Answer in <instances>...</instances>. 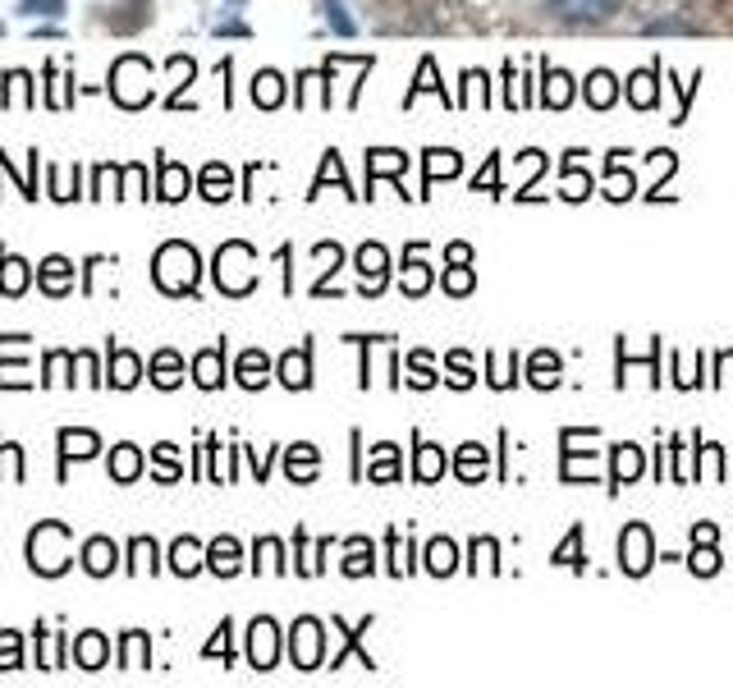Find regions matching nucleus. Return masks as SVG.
<instances>
[{
  "mask_svg": "<svg viewBox=\"0 0 733 688\" xmlns=\"http://www.w3.org/2000/svg\"><path fill=\"white\" fill-rule=\"evenodd\" d=\"M198 276H202V262H198V248L184 244V239H170L157 248V257H151V281H157V289L166 294H192L198 289Z\"/></svg>",
  "mask_w": 733,
  "mask_h": 688,
  "instance_id": "1",
  "label": "nucleus"
},
{
  "mask_svg": "<svg viewBox=\"0 0 733 688\" xmlns=\"http://www.w3.org/2000/svg\"><path fill=\"white\" fill-rule=\"evenodd\" d=\"M69 523H37L32 532H28V564H32V573H42V579H60V573L73 564L69 560Z\"/></svg>",
  "mask_w": 733,
  "mask_h": 688,
  "instance_id": "2",
  "label": "nucleus"
},
{
  "mask_svg": "<svg viewBox=\"0 0 733 688\" xmlns=\"http://www.w3.org/2000/svg\"><path fill=\"white\" fill-rule=\"evenodd\" d=\"M216 285L225 294H235V298L252 294V285H257V253L244 239L220 244V253H216Z\"/></svg>",
  "mask_w": 733,
  "mask_h": 688,
  "instance_id": "3",
  "label": "nucleus"
},
{
  "mask_svg": "<svg viewBox=\"0 0 733 688\" xmlns=\"http://www.w3.org/2000/svg\"><path fill=\"white\" fill-rule=\"evenodd\" d=\"M151 65L142 56H120L110 69V97L120 101L125 110H142L151 101Z\"/></svg>",
  "mask_w": 733,
  "mask_h": 688,
  "instance_id": "4",
  "label": "nucleus"
},
{
  "mask_svg": "<svg viewBox=\"0 0 733 688\" xmlns=\"http://www.w3.org/2000/svg\"><path fill=\"white\" fill-rule=\"evenodd\" d=\"M321 652H326V633H321V620L303 616L294 629H289V657L298 670H317L321 666Z\"/></svg>",
  "mask_w": 733,
  "mask_h": 688,
  "instance_id": "5",
  "label": "nucleus"
},
{
  "mask_svg": "<svg viewBox=\"0 0 733 688\" xmlns=\"http://www.w3.org/2000/svg\"><path fill=\"white\" fill-rule=\"evenodd\" d=\"M620 564L624 573H633V579H642V573L655 564V547H651V528L646 523H628L624 538H620Z\"/></svg>",
  "mask_w": 733,
  "mask_h": 688,
  "instance_id": "6",
  "label": "nucleus"
},
{
  "mask_svg": "<svg viewBox=\"0 0 733 688\" xmlns=\"http://www.w3.org/2000/svg\"><path fill=\"white\" fill-rule=\"evenodd\" d=\"M276 657H280L276 620H252V629H248V661H252V670H271Z\"/></svg>",
  "mask_w": 733,
  "mask_h": 688,
  "instance_id": "7",
  "label": "nucleus"
},
{
  "mask_svg": "<svg viewBox=\"0 0 733 688\" xmlns=\"http://www.w3.org/2000/svg\"><path fill=\"white\" fill-rule=\"evenodd\" d=\"M37 285H42L51 298H65L73 289V262L69 257H47V262H37Z\"/></svg>",
  "mask_w": 733,
  "mask_h": 688,
  "instance_id": "8",
  "label": "nucleus"
},
{
  "mask_svg": "<svg viewBox=\"0 0 733 688\" xmlns=\"http://www.w3.org/2000/svg\"><path fill=\"white\" fill-rule=\"evenodd\" d=\"M385 266H390V257H385L380 244H363L358 248V276H363V294H380L385 289Z\"/></svg>",
  "mask_w": 733,
  "mask_h": 688,
  "instance_id": "9",
  "label": "nucleus"
},
{
  "mask_svg": "<svg viewBox=\"0 0 733 688\" xmlns=\"http://www.w3.org/2000/svg\"><path fill=\"white\" fill-rule=\"evenodd\" d=\"M106 381L115 391H133L142 381V358L133 350H110V367H106Z\"/></svg>",
  "mask_w": 733,
  "mask_h": 688,
  "instance_id": "10",
  "label": "nucleus"
},
{
  "mask_svg": "<svg viewBox=\"0 0 733 688\" xmlns=\"http://www.w3.org/2000/svg\"><path fill=\"white\" fill-rule=\"evenodd\" d=\"M551 10L559 19H610L614 10H624V0H551Z\"/></svg>",
  "mask_w": 733,
  "mask_h": 688,
  "instance_id": "11",
  "label": "nucleus"
},
{
  "mask_svg": "<svg viewBox=\"0 0 733 688\" xmlns=\"http://www.w3.org/2000/svg\"><path fill=\"white\" fill-rule=\"evenodd\" d=\"M115 564H120V547H115L110 538H88L83 542V569L92 573V579H106Z\"/></svg>",
  "mask_w": 733,
  "mask_h": 688,
  "instance_id": "12",
  "label": "nucleus"
},
{
  "mask_svg": "<svg viewBox=\"0 0 733 688\" xmlns=\"http://www.w3.org/2000/svg\"><path fill=\"white\" fill-rule=\"evenodd\" d=\"M192 381H198L202 391H216L225 381V344H211V350H202L198 358H192Z\"/></svg>",
  "mask_w": 733,
  "mask_h": 688,
  "instance_id": "13",
  "label": "nucleus"
},
{
  "mask_svg": "<svg viewBox=\"0 0 733 688\" xmlns=\"http://www.w3.org/2000/svg\"><path fill=\"white\" fill-rule=\"evenodd\" d=\"M280 381H285L289 391H307V386H313V354H307V344H303V350H289L280 358Z\"/></svg>",
  "mask_w": 733,
  "mask_h": 688,
  "instance_id": "14",
  "label": "nucleus"
},
{
  "mask_svg": "<svg viewBox=\"0 0 733 688\" xmlns=\"http://www.w3.org/2000/svg\"><path fill=\"white\" fill-rule=\"evenodd\" d=\"M207 569L220 573V579L239 573V569H244V551H239V542H235V538H216V542L207 547Z\"/></svg>",
  "mask_w": 733,
  "mask_h": 688,
  "instance_id": "15",
  "label": "nucleus"
},
{
  "mask_svg": "<svg viewBox=\"0 0 733 688\" xmlns=\"http://www.w3.org/2000/svg\"><path fill=\"white\" fill-rule=\"evenodd\" d=\"M73 661H79L83 670H101V666L110 661V642H106L97 629L79 633V638H73Z\"/></svg>",
  "mask_w": 733,
  "mask_h": 688,
  "instance_id": "16",
  "label": "nucleus"
},
{
  "mask_svg": "<svg viewBox=\"0 0 733 688\" xmlns=\"http://www.w3.org/2000/svg\"><path fill=\"white\" fill-rule=\"evenodd\" d=\"M28 281H32V266L23 257H14V253H0V294L19 298L28 289Z\"/></svg>",
  "mask_w": 733,
  "mask_h": 688,
  "instance_id": "17",
  "label": "nucleus"
},
{
  "mask_svg": "<svg viewBox=\"0 0 733 688\" xmlns=\"http://www.w3.org/2000/svg\"><path fill=\"white\" fill-rule=\"evenodd\" d=\"M317 469H321V454H317V445H289V454H285V473L294 478V482H313L317 478Z\"/></svg>",
  "mask_w": 733,
  "mask_h": 688,
  "instance_id": "18",
  "label": "nucleus"
},
{
  "mask_svg": "<svg viewBox=\"0 0 733 688\" xmlns=\"http://www.w3.org/2000/svg\"><path fill=\"white\" fill-rule=\"evenodd\" d=\"M157 170H161V184H157V198H166V203H179V198H188V188H192V175L179 166V161H157Z\"/></svg>",
  "mask_w": 733,
  "mask_h": 688,
  "instance_id": "19",
  "label": "nucleus"
},
{
  "mask_svg": "<svg viewBox=\"0 0 733 688\" xmlns=\"http://www.w3.org/2000/svg\"><path fill=\"white\" fill-rule=\"evenodd\" d=\"M239 386H248V391H261L266 381H271V358H266L261 350H248V354H239Z\"/></svg>",
  "mask_w": 733,
  "mask_h": 688,
  "instance_id": "20",
  "label": "nucleus"
},
{
  "mask_svg": "<svg viewBox=\"0 0 733 688\" xmlns=\"http://www.w3.org/2000/svg\"><path fill=\"white\" fill-rule=\"evenodd\" d=\"M97 450H101V436L88 432V427H79V432L65 427L60 432V459H65V464H69V459H92Z\"/></svg>",
  "mask_w": 733,
  "mask_h": 688,
  "instance_id": "21",
  "label": "nucleus"
},
{
  "mask_svg": "<svg viewBox=\"0 0 733 688\" xmlns=\"http://www.w3.org/2000/svg\"><path fill=\"white\" fill-rule=\"evenodd\" d=\"M207 564V551L192 542V538H179L175 547H170V569L179 573V579H192V573H198Z\"/></svg>",
  "mask_w": 733,
  "mask_h": 688,
  "instance_id": "22",
  "label": "nucleus"
},
{
  "mask_svg": "<svg viewBox=\"0 0 733 688\" xmlns=\"http://www.w3.org/2000/svg\"><path fill=\"white\" fill-rule=\"evenodd\" d=\"M0 106H19V110L37 106V92H32V73H23V69H10V73H6V92H0Z\"/></svg>",
  "mask_w": 733,
  "mask_h": 688,
  "instance_id": "23",
  "label": "nucleus"
},
{
  "mask_svg": "<svg viewBox=\"0 0 733 688\" xmlns=\"http://www.w3.org/2000/svg\"><path fill=\"white\" fill-rule=\"evenodd\" d=\"M138 473H142V450L129 445V441L115 445V450H110V478H115V482H133Z\"/></svg>",
  "mask_w": 733,
  "mask_h": 688,
  "instance_id": "24",
  "label": "nucleus"
},
{
  "mask_svg": "<svg viewBox=\"0 0 733 688\" xmlns=\"http://www.w3.org/2000/svg\"><path fill=\"white\" fill-rule=\"evenodd\" d=\"M229 194H235V175H229L225 161H211V166L202 170V198H207V203H225Z\"/></svg>",
  "mask_w": 733,
  "mask_h": 688,
  "instance_id": "25",
  "label": "nucleus"
},
{
  "mask_svg": "<svg viewBox=\"0 0 733 688\" xmlns=\"http://www.w3.org/2000/svg\"><path fill=\"white\" fill-rule=\"evenodd\" d=\"M252 101L261 106V110H276L280 101H285V79L276 69H261L257 79H252Z\"/></svg>",
  "mask_w": 733,
  "mask_h": 688,
  "instance_id": "26",
  "label": "nucleus"
},
{
  "mask_svg": "<svg viewBox=\"0 0 733 688\" xmlns=\"http://www.w3.org/2000/svg\"><path fill=\"white\" fill-rule=\"evenodd\" d=\"M151 381H157L161 391H175L179 381H184V358L175 350H161L157 358H151Z\"/></svg>",
  "mask_w": 733,
  "mask_h": 688,
  "instance_id": "27",
  "label": "nucleus"
},
{
  "mask_svg": "<svg viewBox=\"0 0 733 688\" xmlns=\"http://www.w3.org/2000/svg\"><path fill=\"white\" fill-rule=\"evenodd\" d=\"M432 289V272H427V262H422V253H413L408 248V257H404V294L408 298H422Z\"/></svg>",
  "mask_w": 733,
  "mask_h": 688,
  "instance_id": "28",
  "label": "nucleus"
},
{
  "mask_svg": "<svg viewBox=\"0 0 733 688\" xmlns=\"http://www.w3.org/2000/svg\"><path fill=\"white\" fill-rule=\"evenodd\" d=\"M367 478H372V482H395V478H399V450H395L390 441H385V445H376V450H372Z\"/></svg>",
  "mask_w": 733,
  "mask_h": 688,
  "instance_id": "29",
  "label": "nucleus"
},
{
  "mask_svg": "<svg viewBox=\"0 0 733 688\" xmlns=\"http://www.w3.org/2000/svg\"><path fill=\"white\" fill-rule=\"evenodd\" d=\"M454 473H458L463 482H477V478L486 473V445H477V441L463 445L458 459H454Z\"/></svg>",
  "mask_w": 733,
  "mask_h": 688,
  "instance_id": "30",
  "label": "nucleus"
},
{
  "mask_svg": "<svg viewBox=\"0 0 733 688\" xmlns=\"http://www.w3.org/2000/svg\"><path fill=\"white\" fill-rule=\"evenodd\" d=\"M642 478V450L637 445H614V486H628Z\"/></svg>",
  "mask_w": 733,
  "mask_h": 688,
  "instance_id": "31",
  "label": "nucleus"
},
{
  "mask_svg": "<svg viewBox=\"0 0 733 688\" xmlns=\"http://www.w3.org/2000/svg\"><path fill=\"white\" fill-rule=\"evenodd\" d=\"M614 97H620V88H614V73L610 69H596L592 79H587V106L592 110H605V106H614Z\"/></svg>",
  "mask_w": 733,
  "mask_h": 688,
  "instance_id": "32",
  "label": "nucleus"
},
{
  "mask_svg": "<svg viewBox=\"0 0 733 688\" xmlns=\"http://www.w3.org/2000/svg\"><path fill=\"white\" fill-rule=\"evenodd\" d=\"M463 170V161H458V151H427V188L436 184V179H454Z\"/></svg>",
  "mask_w": 733,
  "mask_h": 688,
  "instance_id": "33",
  "label": "nucleus"
},
{
  "mask_svg": "<svg viewBox=\"0 0 733 688\" xmlns=\"http://www.w3.org/2000/svg\"><path fill=\"white\" fill-rule=\"evenodd\" d=\"M413 473H417L422 482H436V478L445 473V454H440V445H417V464H413Z\"/></svg>",
  "mask_w": 733,
  "mask_h": 688,
  "instance_id": "34",
  "label": "nucleus"
},
{
  "mask_svg": "<svg viewBox=\"0 0 733 688\" xmlns=\"http://www.w3.org/2000/svg\"><path fill=\"white\" fill-rule=\"evenodd\" d=\"M372 569H376L372 542H367V538H354V542H349V560H344V573H349V579H363V573H372Z\"/></svg>",
  "mask_w": 733,
  "mask_h": 688,
  "instance_id": "35",
  "label": "nucleus"
},
{
  "mask_svg": "<svg viewBox=\"0 0 733 688\" xmlns=\"http://www.w3.org/2000/svg\"><path fill=\"white\" fill-rule=\"evenodd\" d=\"M404 166H408V157H404V151H395V147L372 151V157H367V175H372V184H376V175H399Z\"/></svg>",
  "mask_w": 733,
  "mask_h": 688,
  "instance_id": "36",
  "label": "nucleus"
},
{
  "mask_svg": "<svg viewBox=\"0 0 733 688\" xmlns=\"http://www.w3.org/2000/svg\"><path fill=\"white\" fill-rule=\"evenodd\" d=\"M568 101H573V79H568L564 69H559V73L546 69V106H551V110H564Z\"/></svg>",
  "mask_w": 733,
  "mask_h": 688,
  "instance_id": "37",
  "label": "nucleus"
},
{
  "mask_svg": "<svg viewBox=\"0 0 733 688\" xmlns=\"http://www.w3.org/2000/svg\"><path fill=\"white\" fill-rule=\"evenodd\" d=\"M628 101H633V106H642V110H651V106H655V69L633 73V79H628Z\"/></svg>",
  "mask_w": 733,
  "mask_h": 688,
  "instance_id": "38",
  "label": "nucleus"
},
{
  "mask_svg": "<svg viewBox=\"0 0 733 688\" xmlns=\"http://www.w3.org/2000/svg\"><path fill=\"white\" fill-rule=\"evenodd\" d=\"M129 573H157V542L151 538H133V547H129Z\"/></svg>",
  "mask_w": 733,
  "mask_h": 688,
  "instance_id": "39",
  "label": "nucleus"
},
{
  "mask_svg": "<svg viewBox=\"0 0 733 688\" xmlns=\"http://www.w3.org/2000/svg\"><path fill=\"white\" fill-rule=\"evenodd\" d=\"M454 564H458V551H454V542L436 538V542L427 547V569H432V573H454Z\"/></svg>",
  "mask_w": 733,
  "mask_h": 688,
  "instance_id": "40",
  "label": "nucleus"
},
{
  "mask_svg": "<svg viewBox=\"0 0 733 688\" xmlns=\"http://www.w3.org/2000/svg\"><path fill=\"white\" fill-rule=\"evenodd\" d=\"M252 564H257L261 573H266V569H271V573H285V547H280L276 538H261V542H257V560H252Z\"/></svg>",
  "mask_w": 733,
  "mask_h": 688,
  "instance_id": "41",
  "label": "nucleus"
},
{
  "mask_svg": "<svg viewBox=\"0 0 733 688\" xmlns=\"http://www.w3.org/2000/svg\"><path fill=\"white\" fill-rule=\"evenodd\" d=\"M125 670H142L147 666V633H125V657H120Z\"/></svg>",
  "mask_w": 733,
  "mask_h": 688,
  "instance_id": "42",
  "label": "nucleus"
},
{
  "mask_svg": "<svg viewBox=\"0 0 733 688\" xmlns=\"http://www.w3.org/2000/svg\"><path fill=\"white\" fill-rule=\"evenodd\" d=\"M555 372H559V358H555V354H536V358H532V386H542V391H551V386H555V381H559Z\"/></svg>",
  "mask_w": 733,
  "mask_h": 688,
  "instance_id": "43",
  "label": "nucleus"
},
{
  "mask_svg": "<svg viewBox=\"0 0 733 688\" xmlns=\"http://www.w3.org/2000/svg\"><path fill=\"white\" fill-rule=\"evenodd\" d=\"M555 564H568V569H583L587 560H583V528H573L568 538H564V547L555 551Z\"/></svg>",
  "mask_w": 733,
  "mask_h": 688,
  "instance_id": "44",
  "label": "nucleus"
},
{
  "mask_svg": "<svg viewBox=\"0 0 733 688\" xmlns=\"http://www.w3.org/2000/svg\"><path fill=\"white\" fill-rule=\"evenodd\" d=\"M624 151H614V161H610V184H605V198H614V203H620V198H628L633 194V184H628V175H624Z\"/></svg>",
  "mask_w": 733,
  "mask_h": 688,
  "instance_id": "45",
  "label": "nucleus"
},
{
  "mask_svg": "<svg viewBox=\"0 0 733 688\" xmlns=\"http://www.w3.org/2000/svg\"><path fill=\"white\" fill-rule=\"evenodd\" d=\"M120 198H147V166L120 170Z\"/></svg>",
  "mask_w": 733,
  "mask_h": 688,
  "instance_id": "46",
  "label": "nucleus"
},
{
  "mask_svg": "<svg viewBox=\"0 0 733 688\" xmlns=\"http://www.w3.org/2000/svg\"><path fill=\"white\" fill-rule=\"evenodd\" d=\"M73 363H79L73 354H65V350H51V354H47V376H42V381H47V386H60V381H73V376H65Z\"/></svg>",
  "mask_w": 733,
  "mask_h": 688,
  "instance_id": "47",
  "label": "nucleus"
},
{
  "mask_svg": "<svg viewBox=\"0 0 733 688\" xmlns=\"http://www.w3.org/2000/svg\"><path fill=\"white\" fill-rule=\"evenodd\" d=\"M151 454H157V478L161 482H175L184 469H179V450L166 441V445H157V450H151Z\"/></svg>",
  "mask_w": 733,
  "mask_h": 688,
  "instance_id": "48",
  "label": "nucleus"
},
{
  "mask_svg": "<svg viewBox=\"0 0 733 688\" xmlns=\"http://www.w3.org/2000/svg\"><path fill=\"white\" fill-rule=\"evenodd\" d=\"M23 666V647H19V633H0V670H19Z\"/></svg>",
  "mask_w": 733,
  "mask_h": 688,
  "instance_id": "49",
  "label": "nucleus"
},
{
  "mask_svg": "<svg viewBox=\"0 0 733 688\" xmlns=\"http://www.w3.org/2000/svg\"><path fill=\"white\" fill-rule=\"evenodd\" d=\"M692 573H720V551L715 542H697V551H692Z\"/></svg>",
  "mask_w": 733,
  "mask_h": 688,
  "instance_id": "50",
  "label": "nucleus"
},
{
  "mask_svg": "<svg viewBox=\"0 0 733 688\" xmlns=\"http://www.w3.org/2000/svg\"><path fill=\"white\" fill-rule=\"evenodd\" d=\"M477 276H473V266H449L445 272V294H473Z\"/></svg>",
  "mask_w": 733,
  "mask_h": 688,
  "instance_id": "51",
  "label": "nucleus"
},
{
  "mask_svg": "<svg viewBox=\"0 0 733 688\" xmlns=\"http://www.w3.org/2000/svg\"><path fill=\"white\" fill-rule=\"evenodd\" d=\"M51 198H56V203L79 198V179L69 184V170H65V166H51Z\"/></svg>",
  "mask_w": 733,
  "mask_h": 688,
  "instance_id": "52",
  "label": "nucleus"
},
{
  "mask_svg": "<svg viewBox=\"0 0 733 688\" xmlns=\"http://www.w3.org/2000/svg\"><path fill=\"white\" fill-rule=\"evenodd\" d=\"M19 10L28 19H60L65 14V0H19Z\"/></svg>",
  "mask_w": 733,
  "mask_h": 688,
  "instance_id": "53",
  "label": "nucleus"
},
{
  "mask_svg": "<svg viewBox=\"0 0 733 688\" xmlns=\"http://www.w3.org/2000/svg\"><path fill=\"white\" fill-rule=\"evenodd\" d=\"M408 372H413L408 381H413V386H417V391H427V386H436V376H432V358H427V354H422V350H417V354L408 358Z\"/></svg>",
  "mask_w": 733,
  "mask_h": 688,
  "instance_id": "54",
  "label": "nucleus"
},
{
  "mask_svg": "<svg viewBox=\"0 0 733 688\" xmlns=\"http://www.w3.org/2000/svg\"><path fill=\"white\" fill-rule=\"evenodd\" d=\"M592 194V175L587 170H568V179H564V198L568 203H583Z\"/></svg>",
  "mask_w": 733,
  "mask_h": 688,
  "instance_id": "55",
  "label": "nucleus"
},
{
  "mask_svg": "<svg viewBox=\"0 0 733 688\" xmlns=\"http://www.w3.org/2000/svg\"><path fill=\"white\" fill-rule=\"evenodd\" d=\"M120 198V170H115V166H101L97 170V184H92V198Z\"/></svg>",
  "mask_w": 733,
  "mask_h": 688,
  "instance_id": "56",
  "label": "nucleus"
},
{
  "mask_svg": "<svg viewBox=\"0 0 733 688\" xmlns=\"http://www.w3.org/2000/svg\"><path fill=\"white\" fill-rule=\"evenodd\" d=\"M321 6H326V23H330L339 37H354V19L344 14V6H339V0H321Z\"/></svg>",
  "mask_w": 733,
  "mask_h": 688,
  "instance_id": "57",
  "label": "nucleus"
},
{
  "mask_svg": "<svg viewBox=\"0 0 733 688\" xmlns=\"http://www.w3.org/2000/svg\"><path fill=\"white\" fill-rule=\"evenodd\" d=\"M47 79H51V88H47V101H51L56 110H65V106H69V88H65L69 79H60V73H56V65H47Z\"/></svg>",
  "mask_w": 733,
  "mask_h": 688,
  "instance_id": "58",
  "label": "nucleus"
},
{
  "mask_svg": "<svg viewBox=\"0 0 733 688\" xmlns=\"http://www.w3.org/2000/svg\"><path fill=\"white\" fill-rule=\"evenodd\" d=\"M449 372H454L449 381H454L458 391H468V386H473V363H468V354H454V358H449Z\"/></svg>",
  "mask_w": 733,
  "mask_h": 688,
  "instance_id": "59",
  "label": "nucleus"
},
{
  "mask_svg": "<svg viewBox=\"0 0 733 688\" xmlns=\"http://www.w3.org/2000/svg\"><path fill=\"white\" fill-rule=\"evenodd\" d=\"M202 657H225V661L235 657V652H229V620H225V625L216 629V638H211V642L202 647Z\"/></svg>",
  "mask_w": 733,
  "mask_h": 688,
  "instance_id": "60",
  "label": "nucleus"
},
{
  "mask_svg": "<svg viewBox=\"0 0 733 688\" xmlns=\"http://www.w3.org/2000/svg\"><path fill=\"white\" fill-rule=\"evenodd\" d=\"M73 358H79V372H83V381H88V386H101V372H97V358L92 354H73Z\"/></svg>",
  "mask_w": 733,
  "mask_h": 688,
  "instance_id": "61",
  "label": "nucleus"
},
{
  "mask_svg": "<svg viewBox=\"0 0 733 688\" xmlns=\"http://www.w3.org/2000/svg\"><path fill=\"white\" fill-rule=\"evenodd\" d=\"M495 170H499L495 161H486V166H482V175L473 179V188H477V194H486V188H495Z\"/></svg>",
  "mask_w": 733,
  "mask_h": 688,
  "instance_id": "62",
  "label": "nucleus"
},
{
  "mask_svg": "<svg viewBox=\"0 0 733 688\" xmlns=\"http://www.w3.org/2000/svg\"><path fill=\"white\" fill-rule=\"evenodd\" d=\"M449 262H454V266H468V262H473V248H468V244H449Z\"/></svg>",
  "mask_w": 733,
  "mask_h": 688,
  "instance_id": "63",
  "label": "nucleus"
},
{
  "mask_svg": "<svg viewBox=\"0 0 733 688\" xmlns=\"http://www.w3.org/2000/svg\"><path fill=\"white\" fill-rule=\"evenodd\" d=\"M0 32H6V23H0Z\"/></svg>",
  "mask_w": 733,
  "mask_h": 688,
  "instance_id": "64",
  "label": "nucleus"
}]
</instances>
